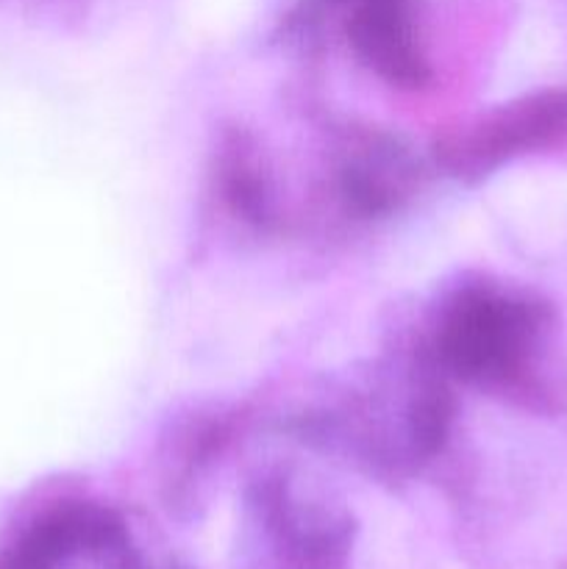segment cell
Wrapping results in <instances>:
<instances>
[{
	"label": "cell",
	"instance_id": "obj_1",
	"mask_svg": "<svg viewBox=\"0 0 567 569\" xmlns=\"http://www.w3.org/2000/svg\"><path fill=\"white\" fill-rule=\"evenodd\" d=\"M537 333V311L493 292L456 300L442 328V353L459 376L506 378L520 370Z\"/></svg>",
	"mask_w": 567,
	"mask_h": 569
},
{
	"label": "cell",
	"instance_id": "obj_2",
	"mask_svg": "<svg viewBox=\"0 0 567 569\" xmlns=\"http://www.w3.org/2000/svg\"><path fill=\"white\" fill-rule=\"evenodd\" d=\"M261 528L270 569H348L350 522L320 500L270 489L261 498Z\"/></svg>",
	"mask_w": 567,
	"mask_h": 569
},
{
	"label": "cell",
	"instance_id": "obj_3",
	"mask_svg": "<svg viewBox=\"0 0 567 569\" xmlns=\"http://www.w3.org/2000/svg\"><path fill=\"white\" fill-rule=\"evenodd\" d=\"M120 542L122 526L115 515L92 506H67L28 528L0 569H59L72 556L111 550Z\"/></svg>",
	"mask_w": 567,
	"mask_h": 569
}]
</instances>
